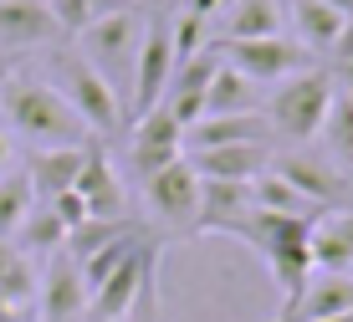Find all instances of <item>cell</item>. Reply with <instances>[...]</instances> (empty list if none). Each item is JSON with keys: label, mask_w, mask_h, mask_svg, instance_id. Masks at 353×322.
I'll return each instance as SVG.
<instances>
[{"label": "cell", "mask_w": 353, "mask_h": 322, "mask_svg": "<svg viewBox=\"0 0 353 322\" xmlns=\"http://www.w3.org/2000/svg\"><path fill=\"white\" fill-rule=\"evenodd\" d=\"M0 118H6L10 139H21L31 148H82V143H92L88 123L62 97V88L31 77V72H16V77L0 82Z\"/></svg>", "instance_id": "1"}, {"label": "cell", "mask_w": 353, "mask_h": 322, "mask_svg": "<svg viewBox=\"0 0 353 322\" xmlns=\"http://www.w3.org/2000/svg\"><path fill=\"white\" fill-rule=\"evenodd\" d=\"M52 77H57L62 97L77 108V118L88 123V133L97 143L128 128V103L113 92V82H108L82 52H72V46H52Z\"/></svg>", "instance_id": "2"}, {"label": "cell", "mask_w": 353, "mask_h": 322, "mask_svg": "<svg viewBox=\"0 0 353 322\" xmlns=\"http://www.w3.org/2000/svg\"><path fill=\"white\" fill-rule=\"evenodd\" d=\"M333 92H338V77L327 67H312V72H302V77L276 82V88L266 92V103H261L266 123H272V139L287 143V148L292 143H312L323 133Z\"/></svg>", "instance_id": "3"}, {"label": "cell", "mask_w": 353, "mask_h": 322, "mask_svg": "<svg viewBox=\"0 0 353 322\" xmlns=\"http://www.w3.org/2000/svg\"><path fill=\"white\" fill-rule=\"evenodd\" d=\"M215 46H221L225 67H236L241 77H251L266 92L276 82L302 77V72L318 67V52H307L297 36H251V41H215Z\"/></svg>", "instance_id": "4"}, {"label": "cell", "mask_w": 353, "mask_h": 322, "mask_svg": "<svg viewBox=\"0 0 353 322\" xmlns=\"http://www.w3.org/2000/svg\"><path fill=\"white\" fill-rule=\"evenodd\" d=\"M139 41H143V16L139 10H113V16H97L92 26L77 31V52L113 82V92H118V82H133Z\"/></svg>", "instance_id": "5"}, {"label": "cell", "mask_w": 353, "mask_h": 322, "mask_svg": "<svg viewBox=\"0 0 353 322\" xmlns=\"http://www.w3.org/2000/svg\"><path fill=\"white\" fill-rule=\"evenodd\" d=\"M174 72H179V57H174V36H169V10H159V16L143 21L139 61H133V82H128V123L164 103Z\"/></svg>", "instance_id": "6"}, {"label": "cell", "mask_w": 353, "mask_h": 322, "mask_svg": "<svg viewBox=\"0 0 353 322\" xmlns=\"http://www.w3.org/2000/svg\"><path fill=\"white\" fill-rule=\"evenodd\" d=\"M272 169L302 194V200L318 205V210H343V205H353V179L327 154H318L312 143H292V148H282V154H272Z\"/></svg>", "instance_id": "7"}, {"label": "cell", "mask_w": 353, "mask_h": 322, "mask_svg": "<svg viewBox=\"0 0 353 322\" xmlns=\"http://www.w3.org/2000/svg\"><path fill=\"white\" fill-rule=\"evenodd\" d=\"M143 205H149V215L169 235H179V241L194 235V220H200V174H194L190 159H174L159 174L143 179Z\"/></svg>", "instance_id": "8"}, {"label": "cell", "mask_w": 353, "mask_h": 322, "mask_svg": "<svg viewBox=\"0 0 353 322\" xmlns=\"http://www.w3.org/2000/svg\"><path fill=\"white\" fill-rule=\"evenodd\" d=\"M154 281H159V235H154V241H143L139 251H133L128 261L92 292L88 322H123L133 307H139V296L154 287Z\"/></svg>", "instance_id": "9"}, {"label": "cell", "mask_w": 353, "mask_h": 322, "mask_svg": "<svg viewBox=\"0 0 353 322\" xmlns=\"http://www.w3.org/2000/svg\"><path fill=\"white\" fill-rule=\"evenodd\" d=\"M174 159H185V128H179V118L169 108H154V113L128 123V164L139 179L159 174Z\"/></svg>", "instance_id": "10"}, {"label": "cell", "mask_w": 353, "mask_h": 322, "mask_svg": "<svg viewBox=\"0 0 353 322\" xmlns=\"http://www.w3.org/2000/svg\"><path fill=\"white\" fill-rule=\"evenodd\" d=\"M57 41H62V26L46 0H0V57L52 52Z\"/></svg>", "instance_id": "11"}, {"label": "cell", "mask_w": 353, "mask_h": 322, "mask_svg": "<svg viewBox=\"0 0 353 322\" xmlns=\"http://www.w3.org/2000/svg\"><path fill=\"white\" fill-rule=\"evenodd\" d=\"M88 281H82L77 261L67 251L46 256V271H41V287H36V307H41V322H88Z\"/></svg>", "instance_id": "12"}, {"label": "cell", "mask_w": 353, "mask_h": 322, "mask_svg": "<svg viewBox=\"0 0 353 322\" xmlns=\"http://www.w3.org/2000/svg\"><path fill=\"white\" fill-rule=\"evenodd\" d=\"M221 46H205V52H194L190 61H179V72L169 77V92H164V103L159 108H169V113L179 118V128H190V123H200L205 118V92H210V77L221 72Z\"/></svg>", "instance_id": "13"}, {"label": "cell", "mask_w": 353, "mask_h": 322, "mask_svg": "<svg viewBox=\"0 0 353 322\" xmlns=\"http://www.w3.org/2000/svg\"><path fill=\"white\" fill-rule=\"evenodd\" d=\"M72 190L88 200V215H92V220H123V215H128V190H123V179L113 174V159H108L103 143H88L82 169H77V184H72Z\"/></svg>", "instance_id": "14"}, {"label": "cell", "mask_w": 353, "mask_h": 322, "mask_svg": "<svg viewBox=\"0 0 353 322\" xmlns=\"http://www.w3.org/2000/svg\"><path fill=\"white\" fill-rule=\"evenodd\" d=\"M251 184H236V179H200V220H194V235H236L246 230L251 220Z\"/></svg>", "instance_id": "15"}, {"label": "cell", "mask_w": 353, "mask_h": 322, "mask_svg": "<svg viewBox=\"0 0 353 322\" xmlns=\"http://www.w3.org/2000/svg\"><path fill=\"white\" fill-rule=\"evenodd\" d=\"M353 312V271H312L307 292L287 307L276 322H327Z\"/></svg>", "instance_id": "16"}, {"label": "cell", "mask_w": 353, "mask_h": 322, "mask_svg": "<svg viewBox=\"0 0 353 322\" xmlns=\"http://www.w3.org/2000/svg\"><path fill=\"white\" fill-rule=\"evenodd\" d=\"M272 143H225V148H200V154H185L194 164L200 179H236V184H251L256 174L272 169Z\"/></svg>", "instance_id": "17"}, {"label": "cell", "mask_w": 353, "mask_h": 322, "mask_svg": "<svg viewBox=\"0 0 353 322\" xmlns=\"http://www.w3.org/2000/svg\"><path fill=\"white\" fill-rule=\"evenodd\" d=\"M225 143H272V123L266 113H225V118H200L185 128V154H200V148H225Z\"/></svg>", "instance_id": "18"}, {"label": "cell", "mask_w": 353, "mask_h": 322, "mask_svg": "<svg viewBox=\"0 0 353 322\" xmlns=\"http://www.w3.org/2000/svg\"><path fill=\"white\" fill-rule=\"evenodd\" d=\"M82 154H88V143L82 148H31L21 174H26L36 200H57L62 190H72V184H77V169H82Z\"/></svg>", "instance_id": "19"}, {"label": "cell", "mask_w": 353, "mask_h": 322, "mask_svg": "<svg viewBox=\"0 0 353 322\" xmlns=\"http://www.w3.org/2000/svg\"><path fill=\"white\" fill-rule=\"evenodd\" d=\"M312 266L318 271H348L353 266V205L318 210L312 215Z\"/></svg>", "instance_id": "20"}, {"label": "cell", "mask_w": 353, "mask_h": 322, "mask_svg": "<svg viewBox=\"0 0 353 322\" xmlns=\"http://www.w3.org/2000/svg\"><path fill=\"white\" fill-rule=\"evenodd\" d=\"M215 41H251V36H282V0H230L221 10Z\"/></svg>", "instance_id": "21"}, {"label": "cell", "mask_w": 353, "mask_h": 322, "mask_svg": "<svg viewBox=\"0 0 353 322\" xmlns=\"http://www.w3.org/2000/svg\"><path fill=\"white\" fill-rule=\"evenodd\" d=\"M266 88H256L251 77H241L236 67H225L210 77V92H205V118H225V113H261Z\"/></svg>", "instance_id": "22"}, {"label": "cell", "mask_w": 353, "mask_h": 322, "mask_svg": "<svg viewBox=\"0 0 353 322\" xmlns=\"http://www.w3.org/2000/svg\"><path fill=\"white\" fill-rule=\"evenodd\" d=\"M292 26H297V41L307 46V52L327 57L338 41V31L348 26V16H338L327 0H292Z\"/></svg>", "instance_id": "23"}, {"label": "cell", "mask_w": 353, "mask_h": 322, "mask_svg": "<svg viewBox=\"0 0 353 322\" xmlns=\"http://www.w3.org/2000/svg\"><path fill=\"white\" fill-rule=\"evenodd\" d=\"M10 241H16L21 256H31V261L41 256V261H46V256H57V251L67 245V225L57 220V210L46 205V200H36V205L26 210V220H21V230L10 235Z\"/></svg>", "instance_id": "24"}, {"label": "cell", "mask_w": 353, "mask_h": 322, "mask_svg": "<svg viewBox=\"0 0 353 322\" xmlns=\"http://www.w3.org/2000/svg\"><path fill=\"white\" fill-rule=\"evenodd\" d=\"M318 139H323V154L353 179V92H348V88L333 92V108H327Z\"/></svg>", "instance_id": "25"}, {"label": "cell", "mask_w": 353, "mask_h": 322, "mask_svg": "<svg viewBox=\"0 0 353 322\" xmlns=\"http://www.w3.org/2000/svg\"><path fill=\"white\" fill-rule=\"evenodd\" d=\"M36 287H41V271L31 266V256H21L16 245H6V251H0V302H6L10 312H31Z\"/></svg>", "instance_id": "26"}, {"label": "cell", "mask_w": 353, "mask_h": 322, "mask_svg": "<svg viewBox=\"0 0 353 322\" xmlns=\"http://www.w3.org/2000/svg\"><path fill=\"white\" fill-rule=\"evenodd\" d=\"M251 205H256V210H272V215H297V220H312V215H318V205L302 200V194L292 190L276 169H266V174L251 179Z\"/></svg>", "instance_id": "27"}, {"label": "cell", "mask_w": 353, "mask_h": 322, "mask_svg": "<svg viewBox=\"0 0 353 322\" xmlns=\"http://www.w3.org/2000/svg\"><path fill=\"white\" fill-rule=\"evenodd\" d=\"M133 230H143V220H133V215H123V220H82V225L67 235L62 251L72 256V261H88L92 251H103L108 241H118V235H133Z\"/></svg>", "instance_id": "28"}, {"label": "cell", "mask_w": 353, "mask_h": 322, "mask_svg": "<svg viewBox=\"0 0 353 322\" xmlns=\"http://www.w3.org/2000/svg\"><path fill=\"white\" fill-rule=\"evenodd\" d=\"M36 205L31 184L21 169H10V174H0V241H10V235L21 230V220H26V210Z\"/></svg>", "instance_id": "29"}, {"label": "cell", "mask_w": 353, "mask_h": 322, "mask_svg": "<svg viewBox=\"0 0 353 322\" xmlns=\"http://www.w3.org/2000/svg\"><path fill=\"white\" fill-rule=\"evenodd\" d=\"M46 205L57 210V220H62V225H67V235L77 230L82 220H92V215H88V200H82L77 190H62V194H57V200H46Z\"/></svg>", "instance_id": "30"}, {"label": "cell", "mask_w": 353, "mask_h": 322, "mask_svg": "<svg viewBox=\"0 0 353 322\" xmlns=\"http://www.w3.org/2000/svg\"><path fill=\"white\" fill-rule=\"evenodd\" d=\"M123 322H164V312H159V287L143 292V296H139V307H133Z\"/></svg>", "instance_id": "31"}, {"label": "cell", "mask_w": 353, "mask_h": 322, "mask_svg": "<svg viewBox=\"0 0 353 322\" xmlns=\"http://www.w3.org/2000/svg\"><path fill=\"white\" fill-rule=\"evenodd\" d=\"M230 6V0H179V10H190V16H200V21H221V10Z\"/></svg>", "instance_id": "32"}, {"label": "cell", "mask_w": 353, "mask_h": 322, "mask_svg": "<svg viewBox=\"0 0 353 322\" xmlns=\"http://www.w3.org/2000/svg\"><path fill=\"white\" fill-rule=\"evenodd\" d=\"M10 159H16V148H10V128H0V174H10Z\"/></svg>", "instance_id": "33"}, {"label": "cell", "mask_w": 353, "mask_h": 322, "mask_svg": "<svg viewBox=\"0 0 353 322\" xmlns=\"http://www.w3.org/2000/svg\"><path fill=\"white\" fill-rule=\"evenodd\" d=\"M327 6H333L338 16H348V21H353V0H327Z\"/></svg>", "instance_id": "34"}, {"label": "cell", "mask_w": 353, "mask_h": 322, "mask_svg": "<svg viewBox=\"0 0 353 322\" xmlns=\"http://www.w3.org/2000/svg\"><path fill=\"white\" fill-rule=\"evenodd\" d=\"M0 322H26V312H10V307L0 302Z\"/></svg>", "instance_id": "35"}, {"label": "cell", "mask_w": 353, "mask_h": 322, "mask_svg": "<svg viewBox=\"0 0 353 322\" xmlns=\"http://www.w3.org/2000/svg\"><path fill=\"white\" fill-rule=\"evenodd\" d=\"M327 322H353V312H343V317H327Z\"/></svg>", "instance_id": "36"}, {"label": "cell", "mask_w": 353, "mask_h": 322, "mask_svg": "<svg viewBox=\"0 0 353 322\" xmlns=\"http://www.w3.org/2000/svg\"><path fill=\"white\" fill-rule=\"evenodd\" d=\"M128 6H143V0H128Z\"/></svg>", "instance_id": "37"}, {"label": "cell", "mask_w": 353, "mask_h": 322, "mask_svg": "<svg viewBox=\"0 0 353 322\" xmlns=\"http://www.w3.org/2000/svg\"><path fill=\"white\" fill-rule=\"evenodd\" d=\"M26 322H41V317H26Z\"/></svg>", "instance_id": "38"}, {"label": "cell", "mask_w": 353, "mask_h": 322, "mask_svg": "<svg viewBox=\"0 0 353 322\" xmlns=\"http://www.w3.org/2000/svg\"><path fill=\"white\" fill-rule=\"evenodd\" d=\"M0 67H6V61H0Z\"/></svg>", "instance_id": "39"}, {"label": "cell", "mask_w": 353, "mask_h": 322, "mask_svg": "<svg viewBox=\"0 0 353 322\" xmlns=\"http://www.w3.org/2000/svg\"><path fill=\"white\" fill-rule=\"evenodd\" d=\"M348 271H353V266H348Z\"/></svg>", "instance_id": "40"}]
</instances>
